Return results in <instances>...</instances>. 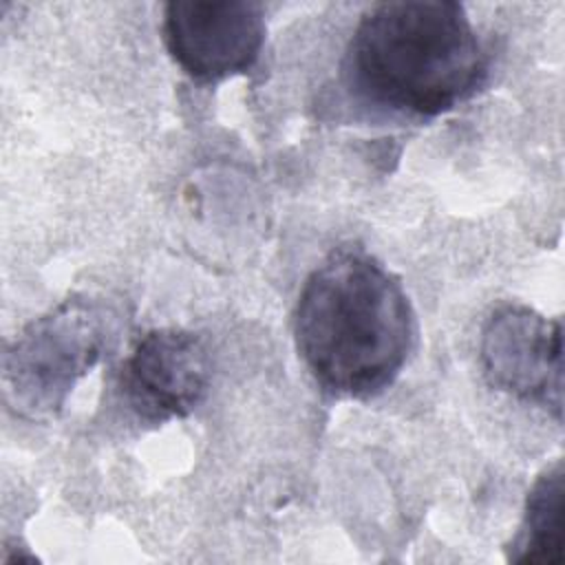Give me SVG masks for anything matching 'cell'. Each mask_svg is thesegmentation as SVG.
Listing matches in <instances>:
<instances>
[{"mask_svg": "<svg viewBox=\"0 0 565 565\" xmlns=\"http://www.w3.org/2000/svg\"><path fill=\"white\" fill-rule=\"evenodd\" d=\"M163 42L196 82L212 84L249 71L265 42V13L256 2L177 0L163 9Z\"/></svg>", "mask_w": 565, "mask_h": 565, "instance_id": "5b68a950", "label": "cell"}, {"mask_svg": "<svg viewBox=\"0 0 565 565\" xmlns=\"http://www.w3.org/2000/svg\"><path fill=\"white\" fill-rule=\"evenodd\" d=\"M110 338L102 305L73 296L33 320L2 358L7 397L29 415L57 411L75 382L97 364Z\"/></svg>", "mask_w": 565, "mask_h": 565, "instance_id": "3957f363", "label": "cell"}, {"mask_svg": "<svg viewBox=\"0 0 565 565\" xmlns=\"http://www.w3.org/2000/svg\"><path fill=\"white\" fill-rule=\"evenodd\" d=\"M512 563L563 561V463L547 468L527 492L523 523L508 547Z\"/></svg>", "mask_w": 565, "mask_h": 565, "instance_id": "52a82bcc", "label": "cell"}, {"mask_svg": "<svg viewBox=\"0 0 565 565\" xmlns=\"http://www.w3.org/2000/svg\"><path fill=\"white\" fill-rule=\"evenodd\" d=\"M479 358L490 386L561 419L563 327L530 307H499L483 324Z\"/></svg>", "mask_w": 565, "mask_h": 565, "instance_id": "277c9868", "label": "cell"}, {"mask_svg": "<svg viewBox=\"0 0 565 565\" xmlns=\"http://www.w3.org/2000/svg\"><path fill=\"white\" fill-rule=\"evenodd\" d=\"M294 335L318 384L338 397L382 393L415 344V316L399 280L360 247L331 252L305 280Z\"/></svg>", "mask_w": 565, "mask_h": 565, "instance_id": "6da1fadb", "label": "cell"}, {"mask_svg": "<svg viewBox=\"0 0 565 565\" xmlns=\"http://www.w3.org/2000/svg\"><path fill=\"white\" fill-rule=\"evenodd\" d=\"M344 66L349 86L366 102L435 117L477 93L488 55L459 2L399 0L360 18Z\"/></svg>", "mask_w": 565, "mask_h": 565, "instance_id": "7a4b0ae2", "label": "cell"}, {"mask_svg": "<svg viewBox=\"0 0 565 565\" xmlns=\"http://www.w3.org/2000/svg\"><path fill=\"white\" fill-rule=\"evenodd\" d=\"M210 375V355L199 335L152 329L124 360L119 386L139 417L168 422L196 408L207 393Z\"/></svg>", "mask_w": 565, "mask_h": 565, "instance_id": "8992f818", "label": "cell"}]
</instances>
